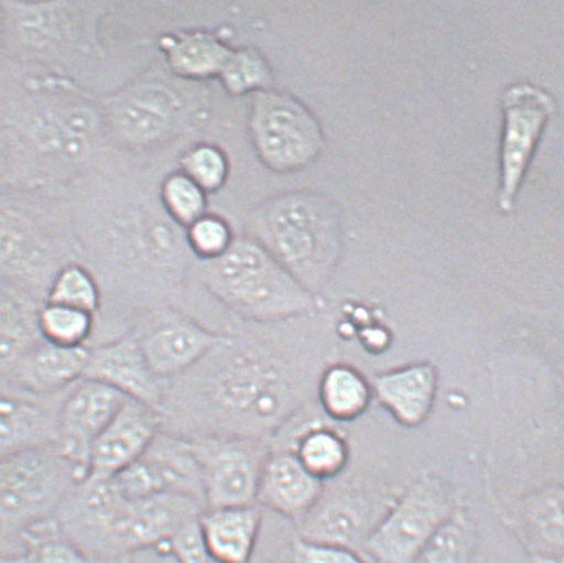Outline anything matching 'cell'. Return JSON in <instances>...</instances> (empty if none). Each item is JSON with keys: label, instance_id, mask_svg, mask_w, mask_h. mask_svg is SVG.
Returning a JSON list of instances; mask_svg holds the SVG:
<instances>
[{"label": "cell", "instance_id": "cell-2", "mask_svg": "<svg viewBox=\"0 0 564 563\" xmlns=\"http://www.w3.org/2000/svg\"><path fill=\"white\" fill-rule=\"evenodd\" d=\"M245 232L315 296L340 261V213L322 194L290 192L270 198L250 213Z\"/></svg>", "mask_w": 564, "mask_h": 563}, {"label": "cell", "instance_id": "cell-3", "mask_svg": "<svg viewBox=\"0 0 564 563\" xmlns=\"http://www.w3.org/2000/svg\"><path fill=\"white\" fill-rule=\"evenodd\" d=\"M199 278L217 301L249 325L304 318L317 308L316 296L246 236L236 238L217 260L200 262Z\"/></svg>", "mask_w": 564, "mask_h": 563}, {"label": "cell", "instance_id": "cell-38", "mask_svg": "<svg viewBox=\"0 0 564 563\" xmlns=\"http://www.w3.org/2000/svg\"><path fill=\"white\" fill-rule=\"evenodd\" d=\"M0 563H32V561L25 550H19V552H4V550H0Z\"/></svg>", "mask_w": 564, "mask_h": 563}, {"label": "cell", "instance_id": "cell-24", "mask_svg": "<svg viewBox=\"0 0 564 563\" xmlns=\"http://www.w3.org/2000/svg\"><path fill=\"white\" fill-rule=\"evenodd\" d=\"M283 448L293 451L308 474L324 484L345 474L351 458L346 436L335 426L321 422L308 423Z\"/></svg>", "mask_w": 564, "mask_h": 563}, {"label": "cell", "instance_id": "cell-14", "mask_svg": "<svg viewBox=\"0 0 564 563\" xmlns=\"http://www.w3.org/2000/svg\"><path fill=\"white\" fill-rule=\"evenodd\" d=\"M66 391L50 397L0 380V462L57 443L59 411Z\"/></svg>", "mask_w": 564, "mask_h": 563}, {"label": "cell", "instance_id": "cell-26", "mask_svg": "<svg viewBox=\"0 0 564 563\" xmlns=\"http://www.w3.org/2000/svg\"><path fill=\"white\" fill-rule=\"evenodd\" d=\"M165 51L173 73L187 79L219 76L232 53L217 36L206 32H186L171 37Z\"/></svg>", "mask_w": 564, "mask_h": 563}, {"label": "cell", "instance_id": "cell-33", "mask_svg": "<svg viewBox=\"0 0 564 563\" xmlns=\"http://www.w3.org/2000/svg\"><path fill=\"white\" fill-rule=\"evenodd\" d=\"M162 203L169 218L181 228H189L206 215V193L183 172L166 178L162 186Z\"/></svg>", "mask_w": 564, "mask_h": 563}, {"label": "cell", "instance_id": "cell-12", "mask_svg": "<svg viewBox=\"0 0 564 563\" xmlns=\"http://www.w3.org/2000/svg\"><path fill=\"white\" fill-rule=\"evenodd\" d=\"M128 398L112 387L83 378L69 387L62 401L57 424V448L88 476L89 453L110 420Z\"/></svg>", "mask_w": 564, "mask_h": 563}, {"label": "cell", "instance_id": "cell-36", "mask_svg": "<svg viewBox=\"0 0 564 563\" xmlns=\"http://www.w3.org/2000/svg\"><path fill=\"white\" fill-rule=\"evenodd\" d=\"M289 563H369L355 549L304 539L296 534L288 548Z\"/></svg>", "mask_w": 564, "mask_h": 563}, {"label": "cell", "instance_id": "cell-17", "mask_svg": "<svg viewBox=\"0 0 564 563\" xmlns=\"http://www.w3.org/2000/svg\"><path fill=\"white\" fill-rule=\"evenodd\" d=\"M324 487L326 484L310 475L293 451L271 446L259 477L256 504L300 526L319 501Z\"/></svg>", "mask_w": 564, "mask_h": 563}, {"label": "cell", "instance_id": "cell-1", "mask_svg": "<svg viewBox=\"0 0 564 563\" xmlns=\"http://www.w3.org/2000/svg\"><path fill=\"white\" fill-rule=\"evenodd\" d=\"M297 320L224 335L199 364L166 381L162 429L271 442L316 397L330 365L328 343L297 329Z\"/></svg>", "mask_w": 564, "mask_h": 563}, {"label": "cell", "instance_id": "cell-31", "mask_svg": "<svg viewBox=\"0 0 564 563\" xmlns=\"http://www.w3.org/2000/svg\"><path fill=\"white\" fill-rule=\"evenodd\" d=\"M22 542L32 563H90L89 555L61 533L54 519L30 529Z\"/></svg>", "mask_w": 564, "mask_h": 563}, {"label": "cell", "instance_id": "cell-6", "mask_svg": "<svg viewBox=\"0 0 564 563\" xmlns=\"http://www.w3.org/2000/svg\"><path fill=\"white\" fill-rule=\"evenodd\" d=\"M456 510L443 481L420 478L369 530L362 549L376 563H416L427 541Z\"/></svg>", "mask_w": 564, "mask_h": 563}, {"label": "cell", "instance_id": "cell-27", "mask_svg": "<svg viewBox=\"0 0 564 563\" xmlns=\"http://www.w3.org/2000/svg\"><path fill=\"white\" fill-rule=\"evenodd\" d=\"M96 316L59 304L44 302L37 313V332L50 345L66 348L89 347Z\"/></svg>", "mask_w": 564, "mask_h": 563}, {"label": "cell", "instance_id": "cell-37", "mask_svg": "<svg viewBox=\"0 0 564 563\" xmlns=\"http://www.w3.org/2000/svg\"><path fill=\"white\" fill-rule=\"evenodd\" d=\"M134 563H181L169 542L132 553Z\"/></svg>", "mask_w": 564, "mask_h": 563}, {"label": "cell", "instance_id": "cell-19", "mask_svg": "<svg viewBox=\"0 0 564 563\" xmlns=\"http://www.w3.org/2000/svg\"><path fill=\"white\" fill-rule=\"evenodd\" d=\"M369 507L365 497L347 485L324 487L323 495L297 526L304 539L355 549L369 533Z\"/></svg>", "mask_w": 564, "mask_h": 563}, {"label": "cell", "instance_id": "cell-20", "mask_svg": "<svg viewBox=\"0 0 564 563\" xmlns=\"http://www.w3.org/2000/svg\"><path fill=\"white\" fill-rule=\"evenodd\" d=\"M437 370L426 361L379 373L372 393L400 425L416 429L430 418L437 393Z\"/></svg>", "mask_w": 564, "mask_h": 563}, {"label": "cell", "instance_id": "cell-21", "mask_svg": "<svg viewBox=\"0 0 564 563\" xmlns=\"http://www.w3.org/2000/svg\"><path fill=\"white\" fill-rule=\"evenodd\" d=\"M88 355L89 347H57L42 340L24 356L9 380L43 397L61 393L84 378Z\"/></svg>", "mask_w": 564, "mask_h": 563}, {"label": "cell", "instance_id": "cell-8", "mask_svg": "<svg viewBox=\"0 0 564 563\" xmlns=\"http://www.w3.org/2000/svg\"><path fill=\"white\" fill-rule=\"evenodd\" d=\"M187 439L203 475L206 509L257 505L259 477L271 451L269 440Z\"/></svg>", "mask_w": 564, "mask_h": 563}, {"label": "cell", "instance_id": "cell-40", "mask_svg": "<svg viewBox=\"0 0 564 563\" xmlns=\"http://www.w3.org/2000/svg\"><path fill=\"white\" fill-rule=\"evenodd\" d=\"M214 563V562H213Z\"/></svg>", "mask_w": 564, "mask_h": 563}, {"label": "cell", "instance_id": "cell-4", "mask_svg": "<svg viewBox=\"0 0 564 563\" xmlns=\"http://www.w3.org/2000/svg\"><path fill=\"white\" fill-rule=\"evenodd\" d=\"M84 478L56 444L0 462V550H25L22 535L54 519Z\"/></svg>", "mask_w": 564, "mask_h": 563}, {"label": "cell", "instance_id": "cell-34", "mask_svg": "<svg viewBox=\"0 0 564 563\" xmlns=\"http://www.w3.org/2000/svg\"><path fill=\"white\" fill-rule=\"evenodd\" d=\"M181 167L186 177L196 183L205 193L220 190L228 178V160L220 149L213 145H197L181 159Z\"/></svg>", "mask_w": 564, "mask_h": 563}, {"label": "cell", "instance_id": "cell-23", "mask_svg": "<svg viewBox=\"0 0 564 563\" xmlns=\"http://www.w3.org/2000/svg\"><path fill=\"white\" fill-rule=\"evenodd\" d=\"M520 526L531 553L541 563H560L563 554V489L544 488L523 500Z\"/></svg>", "mask_w": 564, "mask_h": 563}, {"label": "cell", "instance_id": "cell-16", "mask_svg": "<svg viewBox=\"0 0 564 563\" xmlns=\"http://www.w3.org/2000/svg\"><path fill=\"white\" fill-rule=\"evenodd\" d=\"M164 426L155 408L127 399L89 453L88 476L113 477L140 458Z\"/></svg>", "mask_w": 564, "mask_h": 563}, {"label": "cell", "instance_id": "cell-28", "mask_svg": "<svg viewBox=\"0 0 564 563\" xmlns=\"http://www.w3.org/2000/svg\"><path fill=\"white\" fill-rule=\"evenodd\" d=\"M44 302L59 304L90 315L101 312L102 296L99 283L79 263H67L52 280Z\"/></svg>", "mask_w": 564, "mask_h": 563}, {"label": "cell", "instance_id": "cell-18", "mask_svg": "<svg viewBox=\"0 0 564 563\" xmlns=\"http://www.w3.org/2000/svg\"><path fill=\"white\" fill-rule=\"evenodd\" d=\"M198 528L214 563H251L261 541L262 509L258 505L205 509Z\"/></svg>", "mask_w": 564, "mask_h": 563}, {"label": "cell", "instance_id": "cell-35", "mask_svg": "<svg viewBox=\"0 0 564 563\" xmlns=\"http://www.w3.org/2000/svg\"><path fill=\"white\" fill-rule=\"evenodd\" d=\"M235 239L230 225L214 215H204L186 228V246L200 262L223 257Z\"/></svg>", "mask_w": 564, "mask_h": 563}, {"label": "cell", "instance_id": "cell-25", "mask_svg": "<svg viewBox=\"0 0 564 563\" xmlns=\"http://www.w3.org/2000/svg\"><path fill=\"white\" fill-rule=\"evenodd\" d=\"M316 398L330 422L351 423L367 411L372 387L356 368L330 364L317 381Z\"/></svg>", "mask_w": 564, "mask_h": 563}, {"label": "cell", "instance_id": "cell-10", "mask_svg": "<svg viewBox=\"0 0 564 563\" xmlns=\"http://www.w3.org/2000/svg\"><path fill=\"white\" fill-rule=\"evenodd\" d=\"M132 334L149 367L165 383L189 371L224 339L197 321L161 308L142 316Z\"/></svg>", "mask_w": 564, "mask_h": 563}, {"label": "cell", "instance_id": "cell-15", "mask_svg": "<svg viewBox=\"0 0 564 563\" xmlns=\"http://www.w3.org/2000/svg\"><path fill=\"white\" fill-rule=\"evenodd\" d=\"M84 378L100 381L160 412L164 404L165 381L155 377L132 333L90 346Z\"/></svg>", "mask_w": 564, "mask_h": 563}, {"label": "cell", "instance_id": "cell-39", "mask_svg": "<svg viewBox=\"0 0 564 563\" xmlns=\"http://www.w3.org/2000/svg\"><path fill=\"white\" fill-rule=\"evenodd\" d=\"M90 563H134V561L131 553L90 556Z\"/></svg>", "mask_w": 564, "mask_h": 563}, {"label": "cell", "instance_id": "cell-32", "mask_svg": "<svg viewBox=\"0 0 564 563\" xmlns=\"http://www.w3.org/2000/svg\"><path fill=\"white\" fill-rule=\"evenodd\" d=\"M231 95H245L270 89L272 73L268 61L252 48L232 51L219 74Z\"/></svg>", "mask_w": 564, "mask_h": 563}, {"label": "cell", "instance_id": "cell-22", "mask_svg": "<svg viewBox=\"0 0 564 563\" xmlns=\"http://www.w3.org/2000/svg\"><path fill=\"white\" fill-rule=\"evenodd\" d=\"M35 295L11 281L0 280V375L12 372L39 342L37 313L42 304Z\"/></svg>", "mask_w": 564, "mask_h": 563}, {"label": "cell", "instance_id": "cell-7", "mask_svg": "<svg viewBox=\"0 0 564 563\" xmlns=\"http://www.w3.org/2000/svg\"><path fill=\"white\" fill-rule=\"evenodd\" d=\"M503 131L499 147L498 205L513 212L531 160L556 102L546 89L530 83L511 84L502 95Z\"/></svg>", "mask_w": 564, "mask_h": 563}, {"label": "cell", "instance_id": "cell-11", "mask_svg": "<svg viewBox=\"0 0 564 563\" xmlns=\"http://www.w3.org/2000/svg\"><path fill=\"white\" fill-rule=\"evenodd\" d=\"M203 505L192 498L161 494L141 500H127L108 534L106 553L131 554L161 545L181 529L196 521Z\"/></svg>", "mask_w": 564, "mask_h": 563}, {"label": "cell", "instance_id": "cell-9", "mask_svg": "<svg viewBox=\"0 0 564 563\" xmlns=\"http://www.w3.org/2000/svg\"><path fill=\"white\" fill-rule=\"evenodd\" d=\"M113 480L128 500L169 494L192 498L206 509L203 475L189 439L164 429Z\"/></svg>", "mask_w": 564, "mask_h": 563}, {"label": "cell", "instance_id": "cell-30", "mask_svg": "<svg viewBox=\"0 0 564 563\" xmlns=\"http://www.w3.org/2000/svg\"><path fill=\"white\" fill-rule=\"evenodd\" d=\"M171 97L155 93L139 94L127 101L120 121L124 131L135 139L155 138L172 120Z\"/></svg>", "mask_w": 564, "mask_h": 563}, {"label": "cell", "instance_id": "cell-5", "mask_svg": "<svg viewBox=\"0 0 564 563\" xmlns=\"http://www.w3.org/2000/svg\"><path fill=\"white\" fill-rule=\"evenodd\" d=\"M249 124L259 160L276 173L304 171L324 151L319 121L289 94L259 90L251 102Z\"/></svg>", "mask_w": 564, "mask_h": 563}, {"label": "cell", "instance_id": "cell-13", "mask_svg": "<svg viewBox=\"0 0 564 563\" xmlns=\"http://www.w3.org/2000/svg\"><path fill=\"white\" fill-rule=\"evenodd\" d=\"M56 262V243L34 218L0 208V274L44 302Z\"/></svg>", "mask_w": 564, "mask_h": 563}, {"label": "cell", "instance_id": "cell-29", "mask_svg": "<svg viewBox=\"0 0 564 563\" xmlns=\"http://www.w3.org/2000/svg\"><path fill=\"white\" fill-rule=\"evenodd\" d=\"M477 542L476 528L462 511H455L427 541L419 561L470 563Z\"/></svg>", "mask_w": 564, "mask_h": 563}]
</instances>
